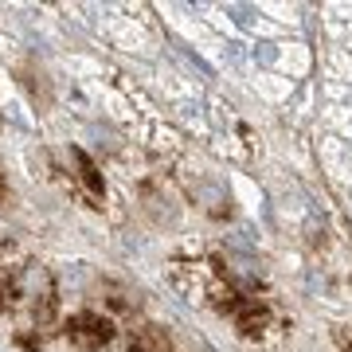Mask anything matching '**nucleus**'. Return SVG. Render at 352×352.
I'll return each instance as SVG.
<instances>
[{
	"label": "nucleus",
	"instance_id": "nucleus-1",
	"mask_svg": "<svg viewBox=\"0 0 352 352\" xmlns=\"http://www.w3.org/2000/svg\"><path fill=\"white\" fill-rule=\"evenodd\" d=\"M67 337L75 340V344H82V349H106L113 340V321L102 314H75L71 321H67Z\"/></svg>",
	"mask_w": 352,
	"mask_h": 352
},
{
	"label": "nucleus",
	"instance_id": "nucleus-2",
	"mask_svg": "<svg viewBox=\"0 0 352 352\" xmlns=\"http://www.w3.org/2000/svg\"><path fill=\"white\" fill-rule=\"evenodd\" d=\"M231 317H235V325H239L243 337H263L266 321H270V309H266L263 302H254V298H243L239 309H235Z\"/></svg>",
	"mask_w": 352,
	"mask_h": 352
},
{
	"label": "nucleus",
	"instance_id": "nucleus-3",
	"mask_svg": "<svg viewBox=\"0 0 352 352\" xmlns=\"http://www.w3.org/2000/svg\"><path fill=\"white\" fill-rule=\"evenodd\" d=\"M71 161L78 164V180L87 184V196H90V200H102V196H106V184H102L98 164L90 161V157H87L82 149H71Z\"/></svg>",
	"mask_w": 352,
	"mask_h": 352
},
{
	"label": "nucleus",
	"instance_id": "nucleus-4",
	"mask_svg": "<svg viewBox=\"0 0 352 352\" xmlns=\"http://www.w3.org/2000/svg\"><path fill=\"white\" fill-rule=\"evenodd\" d=\"M20 75H24V87L32 90V102H36L39 110H51V82H47V75L36 71V67H24Z\"/></svg>",
	"mask_w": 352,
	"mask_h": 352
},
{
	"label": "nucleus",
	"instance_id": "nucleus-5",
	"mask_svg": "<svg viewBox=\"0 0 352 352\" xmlns=\"http://www.w3.org/2000/svg\"><path fill=\"white\" fill-rule=\"evenodd\" d=\"M138 344H141L145 352H176V349H173V337H168L161 325H141Z\"/></svg>",
	"mask_w": 352,
	"mask_h": 352
},
{
	"label": "nucleus",
	"instance_id": "nucleus-6",
	"mask_svg": "<svg viewBox=\"0 0 352 352\" xmlns=\"http://www.w3.org/2000/svg\"><path fill=\"white\" fill-rule=\"evenodd\" d=\"M337 344L340 352H352V329H337Z\"/></svg>",
	"mask_w": 352,
	"mask_h": 352
},
{
	"label": "nucleus",
	"instance_id": "nucleus-7",
	"mask_svg": "<svg viewBox=\"0 0 352 352\" xmlns=\"http://www.w3.org/2000/svg\"><path fill=\"white\" fill-rule=\"evenodd\" d=\"M8 204V180H4V173H0V208Z\"/></svg>",
	"mask_w": 352,
	"mask_h": 352
},
{
	"label": "nucleus",
	"instance_id": "nucleus-8",
	"mask_svg": "<svg viewBox=\"0 0 352 352\" xmlns=\"http://www.w3.org/2000/svg\"><path fill=\"white\" fill-rule=\"evenodd\" d=\"M8 305V289H4V282H0V309Z\"/></svg>",
	"mask_w": 352,
	"mask_h": 352
},
{
	"label": "nucleus",
	"instance_id": "nucleus-9",
	"mask_svg": "<svg viewBox=\"0 0 352 352\" xmlns=\"http://www.w3.org/2000/svg\"><path fill=\"white\" fill-rule=\"evenodd\" d=\"M126 352H145V349H141V344H129V349Z\"/></svg>",
	"mask_w": 352,
	"mask_h": 352
}]
</instances>
